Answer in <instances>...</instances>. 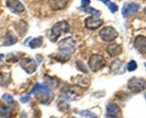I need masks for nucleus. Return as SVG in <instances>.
Wrapping results in <instances>:
<instances>
[{
    "label": "nucleus",
    "mask_w": 146,
    "mask_h": 118,
    "mask_svg": "<svg viewBox=\"0 0 146 118\" xmlns=\"http://www.w3.org/2000/svg\"><path fill=\"white\" fill-rule=\"evenodd\" d=\"M122 68H123V65L122 63L120 61H118V60L113 61V63L111 64V69H112V71H113V72L120 73H121V69Z\"/></svg>",
    "instance_id": "24"
},
{
    "label": "nucleus",
    "mask_w": 146,
    "mask_h": 118,
    "mask_svg": "<svg viewBox=\"0 0 146 118\" xmlns=\"http://www.w3.org/2000/svg\"><path fill=\"white\" fill-rule=\"evenodd\" d=\"M75 79V81H74L75 85H77L80 88H88L90 85V80H88V78H86V77L82 76V75H78Z\"/></svg>",
    "instance_id": "16"
},
{
    "label": "nucleus",
    "mask_w": 146,
    "mask_h": 118,
    "mask_svg": "<svg viewBox=\"0 0 146 118\" xmlns=\"http://www.w3.org/2000/svg\"><path fill=\"white\" fill-rule=\"evenodd\" d=\"M76 66H77V68H78L79 71H82V72H84V73H88V71H87L85 65H84V64L81 61H76Z\"/></svg>",
    "instance_id": "28"
},
{
    "label": "nucleus",
    "mask_w": 146,
    "mask_h": 118,
    "mask_svg": "<svg viewBox=\"0 0 146 118\" xmlns=\"http://www.w3.org/2000/svg\"><path fill=\"white\" fill-rule=\"evenodd\" d=\"M71 118H76V117H72Z\"/></svg>",
    "instance_id": "35"
},
{
    "label": "nucleus",
    "mask_w": 146,
    "mask_h": 118,
    "mask_svg": "<svg viewBox=\"0 0 146 118\" xmlns=\"http://www.w3.org/2000/svg\"><path fill=\"white\" fill-rule=\"evenodd\" d=\"M10 82H11V75L9 73H0V86H7Z\"/></svg>",
    "instance_id": "19"
},
{
    "label": "nucleus",
    "mask_w": 146,
    "mask_h": 118,
    "mask_svg": "<svg viewBox=\"0 0 146 118\" xmlns=\"http://www.w3.org/2000/svg\"><path fill=\"white\" fill-rule=\"evenodd\" d=\"M128 89L134 93H138L143 90L146 87V82L143 78H133L128 81Z\"/></svg>",
    "instance_id": "7"
},
{
    "label": "nucleus",
    "mask_w": 146,
    "mask_h": 118,
    "mask_svg": "<svg viewBox=\"0 0 146 118\" xmlns=\"http://www.w3.org/2000/svg\"><path fill=\"white\" fill-rule=\"evenodd\" d=\"M21 53H9L7 55V58H6V61L9 63H16L17 61H19L20 58V55H21Z\"/></svg>",
    "instance_id": "23"
},
{
    "label": "nucleus",
    "mask_w": 146,
    "mask_h": 118,
    "mask_svg": "<svg viewBox=\"0 0 146 118\" xmlns=\"http://www.w3.org/2000/svg\"><path fill=\"white\" fill-rule=\"evenodd\" d=\"M2 99L4 100L5 101H7V102H12L13 100H14V99H13L12 96L11 95H10L9 94H7V93H5L4 94V95H2Z\"/></svg>",
    "instance_id": "29"
},
{
    "label": "nucleus",
    "mask_w": 146,
    "mask_h": 118,
    "mask_svg": "<svg viewBox=\"0 0 146 118\" xmlns=\"http://www.w3.org/2000/svg\"><path fill=\"white\" fill-rule=\"evenodd\" d=\"M17 41H18L17 37L11 31H9L5 36L4 45H6V46L12 45L14 44H15L16 43H17Z\"/></svg>",
    "instance_id": "17"
},
{
    "label": "nucleus",
    "mask_w": 146,
    "mask_h": 118,
    "mask_svg": "<svg viewBox=\"0 0 146 118\" xmlns=\"http://www.w3.org/2000/svg\"><path fill=\"white\" fill-rule=\"evenodd\" d=\"M76 48V43L71 37L64 38L58 43V49L59 53H56L55 57L56 60L66 62L71 58V55L75 52Z\"/></svg>",
    "instance_id": "1"
},
{
    "label": "nucleus",
    "mask_w": 146,
    "mask_h": 118,
    "mask_svg": "<svg viewBox=\"0 0 146 118\" xmlns=\"http://www.w3.org/2000/svg\"><path fill=\"white\" fill-rule=\"evenodd\" d=\"M64 95L69 100H78L82 97L83 91L81 88L77 85H68L64 88Z\"/></svg>",
    "instance_id": "4"
},
{
    "label": "nucleus",
    "mask_w": 146,
    "mask_h": 118,
    "mask_svg": "<svg viewBox=\"0 0 146 118\" xmlns=\"http://www.w3.org/2000/svg\"><path fill=\"white\" fill-rule=\"evenodd\" d=\"M4 58V54L3 53H0V62L3 60V58Z\"/></svg>",
    "instance_id": "33"
},
{
    "label": "nucleus",
    "mask_w": 146,
    "mask_h": 118,
    "mask_svg": "<svg viewBox=\"0 0 146 118\" xmlns=\"http://www.w3.org/2000/svg\"><path fill=\"white\" fill-rule=\"evenodd\" d=\"M79 10H81V11H84V12L87 13V14H91V15H92L93 16H96V17H99L101 14V13L100 12V11L93 8V7H85V8L80 7Z\"/></svg>",
    "instance_id": "20"
},
{
    "label": "nucleus",
    "mask_w": 146,
    "mask_h": 118,
    "mask_svg": "<svg viewBox=\"0 0 146 118\" xmlns=\"http://www.w3.org/2000/svg\"><path fill=\"white\" fill-rule=\"evenodd\" d=\"M70 25L66 21H61L56 23L51 30V38L52 41H56L61 34H67L70 31Z\"/></svg>",
    "instance_id": "3"
},
{
    "label": "nucleus",
    "mask_w": 146,
    "mask_h": 118,
    "mask_svg": "<svg viewBox=\"0 0 146 118\" xmlns=\"http://www.w3.org/2000/svg\"><path fill=\"white\" fill-rule=\"evenodd\" d=\"M145 98H146V93H145Z\"/></svg>",
    "instance_id": "37"
},
{
    "label": "nucleus",
    "mask_w": 146,
    "mask_h": 118,
    "mask_svg": "<svg viewBox=\"0 0 146 118\" xmlns=\"http://www.w3.org/2000/svg\"><path fill=\"white\" fill-rule=\"evenodd\" d=\"M30 99H31V98H30V96H25L24 97V98H21V99H20V100L21 101V102H23V103H26V102H29V101L30 100Z\"/></svg>",
    "instance_id": "31"
},
{
    "label": "nucleus",
    "mask_w": 146,
    "mask_h": 118,
    "mask_svg": "<svg viewBox=\"0 0 146 118\" xmlns=\"http://www.w3.org/2000/svg\"><path fill=\"white\" fill-rule=\"evenodd\" d=\"M46 80H47V84L48 85H46V86H48L50 88V87L53 88H56L58 85V80L56 78H53L51 77H48L47 78H46Z\"/></svg>",
    "instance_id": "25"
},
{
    "label": "nucleus",
    "mask_w": 146,
    "mask_h": 118,
    "mask_svg": "<svg viewBox=\"0 0 146 118\" xmlns=\"http://www.w3.org/2000/svg\"><path fill=\"white\" fill-rule=\"evenodd\" d=\"M137 65L136 62L135 61H131L128 63V66H127V68H128V71H134L135 70H136Z\"/></svg>",
    "instance_id": "27"
},
{
    "label": "nucleus",
    "mask_w": 146,
    "mask_h": 118,
    "mask_svg": "<svg viewBox=\"0 0 146 118\" xmlns=\"http://www.w3.org/2000/svg\"><path fill=\"white\" fill-rule=\"evenodd\" d=\"M106 63V59L101 55L98 54H94L90 57L88 60V67L93 72H97L101 68H104V65Z\"/></svg>",
    "instance_id": "5"
},
{
    "label": "nucleus",
    "mask_w": 146,
    "mask_h": 118,
    "mask_svg": "<svg viewBox=\"0 0 146 118\" xmlns=\"http://www.w3.org/2000/svg\"><path fill=\"white\" fill-rule=\"evenodd\" d=\"M135 49L141 53H146V37L143 36H138L134 41Z\"/></svg>",
    "instance_id": "13"
},
{
    "label": "nucleus",
    "mask_w": 146,
    "mask_h": 118,
    "mask_svg": "<svg viewBox=\"0 0 146 118\" xmlns=\"http://www.w3.org/2000/svg\"><path fill=\"white\" fill-rule=\"evenodd\" d=\"M139 9V5L133 2H125L123 6L122 15L124 18H127L129 16L135 14Z\"/></svg>",
    "instance_id": "11"
},
{
    "label": "nucleus",
    "mask_w": 146,
    "mask_h": 118,
    "mask_svg": "<svg viewBox=\"0 0 146 118\" xmlns=\"http://www.w3.org/2000/svg\"><path fill=\"white\" fill-rule=\"evenodd\" d=\"M91 3V0H81V7L82 8L88 7V5Z\"/></svg>",
    "instance_id": "30"
},
{
    "label": "nucleus",
    "mask_w": 146,
    "mask_h": 118,
    "mask_svg": "<svg viewBox=\"0 0 146 118\" xmlns=\"http://www.w3.org/2000/svg\"><path fill=\"white\" fill-rule=\"evenodd\" d=\"M99 36L106 42H111L118 36V33L113 27L106 26L99 31Z\"/></svg>",
    "instance_id": "6"
},
{
    "label": "nucleus",
    "mask_w": 146,
    "mask_h": 118,
    "mask_svg": "<svg viewBox=\"0 0 146 118\" xmlns=\"http://www.w3.org/2000/svg\"><path fill=\"white\" fill-rule=\"evenodd\" d=\"M98 1H101V2H103L104 4H105V5L106 6V7H108L110 11H111V13H113V14L115 13L118 10V6H117L115 3L111 2L110 0H98Z\"/></svg>",
    "instance_id": "22"
},
{
    "label": "nucleus",
    "mask_w": 146,
    "mask_h": 118,
    "mask_svg": "<svg viewBox=\"0 0 146 118\" xmlns=\"http://www.w3.org/2000/svg\"><path fill=\"white\" fill-rule=\"evenodd\" d=\"M6 6L11 13L19 14L25 11V7L19 0H7Z\"/></svg>",
    "instance_id": "9"
},
{
    "label": "nucleus",
    "mask_w": 146,
    "mask_h": 118,
    "mask_svg": "<svg viewBox=\"0 0 146 118\" xmlns=\"http://www.w3.org/2000/svg\"><path fill=\"white\" fill-rule=\"evenodd\" d=\"M51 118H56V117H51Z\"/></svg>",
    "instance_id": "36"
},
{
    "label": "nucleus",
    "mask_w": 146,
    "mask_h": 118,
    "mask_svg": "<svg viewBox=\"0 0 146 118\" xmlns=\"http://www.w3.org/2000/svg\"><path fill=\"white\" fill-rule=\"evenodd\" d=\"M20 66L28 74H32L36 71L37 64L34 60L31 58H22L19 62Z\"/></svg>",
    "instance_id": "8"
},
{
    "label": "nucleus",
    "mask_w": 146,
    "mask_h": 118,
    "mask_svg": "<svg viewBox=\"0 0 146 118\" xmlns=\"http://www.w3.org/2000/svg\"><path fill=\"white\" fill-rule=\"evenodd\" d=\"M106 118H119L121 112L119 107L115 103H110L106 107Z\"/></svg>",
    "instance_id": "12"
},
{
    "label": "nucleus",
    "mask_w": 146,
    "mask_h": 118,
    "mask_svg": "<svg viewBox=\"0 0 146 118\" xmlns=\"http://www.w3.org/2000/svg\"><path fill=\"white\" fill-rule=\"evenodd\" d=\"M67 5V0H50L49 6L51 9L55 10H61L65 8Z\"/></svg>",
    "instance_id": "15"
},
{
    "label": "nucleus",
    "mask_w": 146,
    "mask_h": 118,
    "mask_svg": "<svg viewBox=\"0 0 146 118\" xmlns=\"http://www.w3.org/2000/svg\"><path fill=\"white\" fill-rule=\"evenodd\" d=\"M31 94H35L38 101L42 104H48L53 99V94L51 89L46 85L36 83L31 92Z\"/></svg>",
    "instance_id": "2"
},
{
    "label": "nucleus",
    "mask_w": 146,
    "mask_h": 118,
    "mask_svg": "<svg viewBox=\"0 0 146 118\" xmlns=\"http://www.w3.org/2000/svg\"><path fill=\"white\" fill-rule=\"evenodd\" d=\"M106 52L111 57H115L120 55L122 53V48L117 44H110L106 48Z\"/></svg>",
    "instance_id": "14"
},
{
    "label": "nucleus",
    "mask_w": 146,
    "mask_h": 118,
    "mask_svg": "<svg viewBox=\"0 0 146 118\" xmlns=\"http://www.w3.org/2000/svg\"><path fill=\"white\" fill-rule=\"evenodd\" d=\"M80 115L83 117H86L88 118H98V116L96 114L94 113V112H91L89 110H82L80 112Z\"/></svg>",
    "instance_id": "26"
},
{
    "label": "nucleus",
    "mask_w": 146,
    "mask_h": 118,
    "mask_svg": "<svg viewBox=\"0 0 146 118\" xmlns=\"http://www.w3.org/2000/svg\"><path fill=\"white\" fill-rule=\"evenodd\" d=\"M43 44V40L41 37H36V38H33L32 40H31V41L29 44V45L31 48H38L39 47L41 46Z\"/></svg>",
    "instance_id": "21"
},
{
    "label": "nucleus",
    "mask_w": 146,
    "mask_h": 118,
    "mask_svg": "<svg viewBox=\"0 0 146 118\" xmlns=\"http://www.w3.org/2000/svg\"><path fill=\"white\" fill-rule=\"evenodd\" d=\"M143 11H144V13H145V14H146V7H145V9H144V10H143Z\"/></svg>",
    "instance_id": "34"
},
{
    "label": "nucleus",
    "mask_w": 146,
    "mask_h": 118,
    "mask_svg": "<svg viewBox=\"0 0 146 118\" xmlns=\"http://www.w3.org/2000/svg\"><path fill=\"white\" fill-rule=\"evenodd\" d=\"M104 24V21L99 17L89 16L84 20V25L86 28L90 30H95L101 27Z\"/></svg>",
    "instance_id": "10"
},
{
    "label": "nucleus",
    "mask_w": 146,
    "mask_h": 118,
    "mask_svg": "<svg viewBox=\"0 0 146 118\" xmlns=\"http://www.w3.org/2000/svg\"><path fill=\"white\" fill-rule=\"evenodd\" d=\"M20 118H27V115H26V114L24 112H23L21 115V116H20Z\"/></svg>",
    "instance_id": "32"
},
{
    "label": "nucleus",
    "mask_w": 146,
    "mask_h": 118,
    "mask_svg": "<svg viewBox=\"0 0 146 118\" xmlns=\"http://www.w3.org/2000/svg\"><path fill=\"white\" fill-rule=\"evenodd\" d=\"M11 115V109L4 103H0V117L9 118Z\"/></svg>",
    "instance_id": "18"
}]
</instances>
